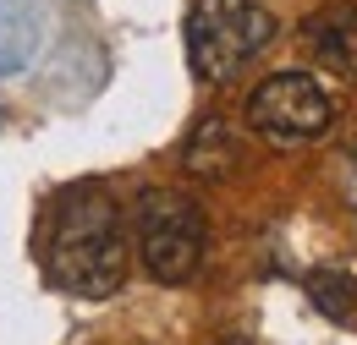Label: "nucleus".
Listing matches in <instances>:
<instances>
[{
  "mask_svg": "<svg viewBox=\"0 0 357 345\" xmlns=\"http://www.w3.org/2000/svg\"><path fill=\"white\" fill-rule=\"evenodd\" d=\"M50 280L66 296L105 302L127 280V236L121 209L110 203L105 186H72L50 219Z\"/></svg>",
  "mask_w": 357,
  "mask_h": 345,
  "instance_id": "obj_1",
  "label": "nucleus"
},
{
  "mask_svg": "<svg viewBox=\"0 0 357 345\" xmlns=\"http://www.w3.org/2000/svg\"><path fill=\"white\" fill-rule=\"evenodd\" d=\"M275 39V17L259 0H198L187 11V66L209 88L236 83Z\"/></svg>",
  "mask_w": 357,
  "mask_h": 345,
  "instance_id": "obj_2",
  "label": "nucleus"
},
{
  "mask_svg": "<svg viewBox=\"0 0 357 345\" xmlns=\"http://www.w3.org/2000/svg\"><path fill=\"white\" fill-rule=\"evenodd\" d=\"M132 225H137V258L160 285H187L198 274V263H204V209L187 192H171V186L143 192L132 209Z\"/></svg>",
  "mask_w": 357,
  "mask_h": 345,
  "instance_id": "obj_3",
  "label": "nucleus"
},
{
  "mask_svg": "<svg viewBox=\"0 0 357 345\" xmlns=\"http://www.w3.org/2000/svg\"><path fill=\"white\" fill-rule=\"evenodd\" d=\"M335 121L330 110V93L313 83L308 72H275L253 88L248 99V127L259 131L275 148H303V143H319Z\"/></svg>",
  "mask_w": 357,
  "mask_h": 345,
  "instance_id": "obj_4",
  "label": "nucleus"
},
{
  "mask_svg": "<svg viewBox=\"0 0 357 345\" xmlns=\"http://www.w3.org/2000/svg\"><path fill=\"white\" fill-rule=\"evenodd\" d=\"M303 39L308 49L335 66V72H357V6H324L303 22Z\"/></svg>",
  "mask_w": 357,
  "mask_h": 345,
  "instance_id": "obj_5",
  "label": "nucleus"
},
{
  "mask_svg": "<svg viewBox=\"0 0 357 345\" xmlns=\"http://www.w3.org/2000/svg\"><path fill=\"white\" fill-rule=\"evenodd\" d=\"M187 170L198 175V181H225V175L236 170V131L225 127L220 115H204L192 137H187Z\"/></svg>",
  "mask_w": 357,
  "mask_h": 345,
  "instance_id": "obj_6",
  "label": "nucleus"
},
{
  "mask_svg": "<svg viewBox=\"0 0 357 345\" xmlns=\"http://www.w3.org/2000/svg\"><path fill=\"white\" fill-rule=\"evenodd\" d=\"M308 296L319 302V312L347 318V312L357 307V280H352V274H341V268H313V274H308Z\"/></svg>",
  "mask_w": 357,
  "mask_h": 345,
  "instance_id": "obj_7",
  "label": "nucleus"
},
{
  "mask_svg": "<svg viewBox=\"0 0 357 345\" xmlns=\"http://www.w3.org/2000/svg\"><path fill=\"white\" fill-rule=\"evenodd\" d=\"M347 198H352V209H357V154H347Z\"/></svg>",
  "mask_w": 357,
  "mask_h": 345,
  "instance_id": "obj_8",
  "label": "nucleus"
}]
</instances>
